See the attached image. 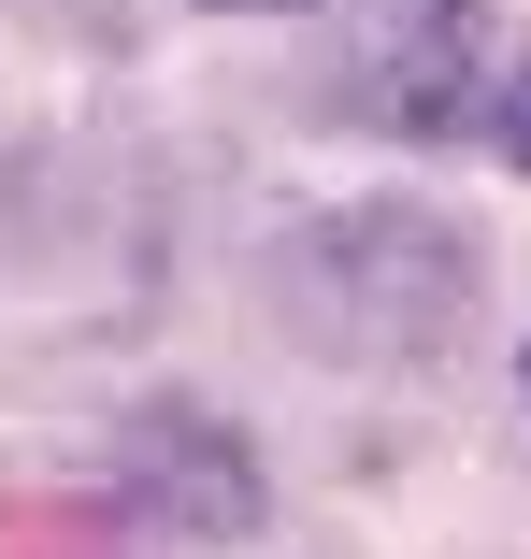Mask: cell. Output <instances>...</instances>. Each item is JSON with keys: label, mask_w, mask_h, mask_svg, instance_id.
<instances>
[{"label": "cell", "mask_w": 531, "mask_h": 559, "mask_svg": "<svg viewBox=\"0 0 531 559\" xmlns=\"http://www.w3.org/2000/svg\"><path fill=\"white\" fill-rule=\"evenodd\" d=\"M517 373H531V359H517Z\"/></svg>", "instance_id": "obj_6"}, {"label": "cell", "mask_w": 531, "mask_h": 559, "mask_svg": "<svg viewBox=\"0 0 531 559\" xmlns=\"http://www.w3.org/2000/svg\"><path fill=\"white\" fill-rule=\"evenodd\" d=\"M331 86H345V116L388 130V144H460L503 100V29H488V0H359Z\"/></svg>", "instance_id": "obj_2"}, {"label": "cell", "mask_w": 531, "mask_h": 559, "mask_svg": "<svg viewBox=\"0 0 531 559\" xmlns=\"http://www.w3.org/2000/svg\"><path fill=\"white\" fill-rule=\"evenodd\" d=\"M116 502H130L158 545H245L273 488H259V444H245L216 402L158 388V402L116 416Z\"/></svg>", "instance_id": "obj_3"}, {"label": "cell", "mask_w": 531, "mask_h": 559, "mask_svg": "<svg viewBox=\"0 0 531 559\" xmlns=\"http://www.w3.org/2000/svg\"><path fill=\"white\" fill-rule=\"evenodd\" d=\"M216 15H302V0H216Z\"/></svg>", "instance_id": "obj_5"}, {"label": "cell", "mask_w": 531, "mask_h": 559, "mask_svg": "<svg viewBox=\"0 0 531 559\" xmlns=\"http://www.w3.org/2000/svg\"><path fill=\"white\" fill-rule=\"evenodd\" d=\"M273 301H287V330L316 359H432L474 316V245L432 201H345L316 230H287Z\"/></svg>", "instance_id": "obj_1"}, {"label": "cell", "mask_w": 531, "mask_h": 559, "mask_svg": "<svg viewBox=\"0 0 531 559\" xmlns=\"http://www.w3.org/2000/svg\"><path fill=\"white\" fill-rule=\"evenodd\" d=\"M488 144L531 173V58H517V72H503V100H488Z\"/></svg>", "instance_id": "obj_4"}]
</instances>
